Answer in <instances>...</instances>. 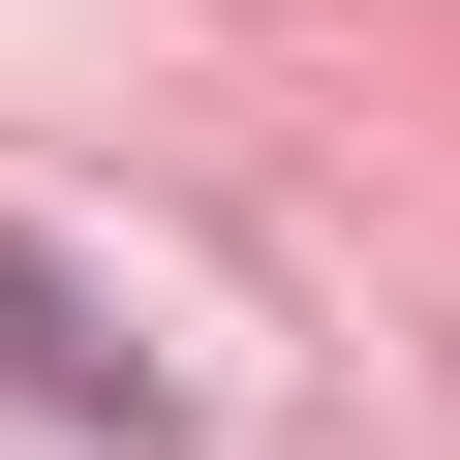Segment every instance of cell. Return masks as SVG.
Segmentation results:
<instances>
[{
    "label": "cell",
    "instance_id": "obj_1",
    "mask_svg": "<svg viewBox=\"0 0 460 460\" xmlns=\"http://www.w3.org/2000/svg\"><path fill=\"white\" fill-rule=\"evenodd\" d=\"M0 368H31L62 429H154V338H123V307H93L62 246H0Z\"/></svg>",
    "mask_w": 460,
    "mask_h": 460
}]
</instances>
